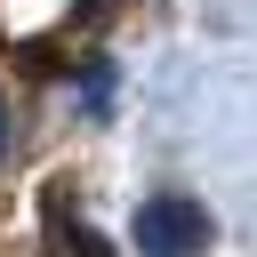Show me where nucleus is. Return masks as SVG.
I'll return each instance as SVG.
<instances>
[{
	"instance_id": "obj_2",
	"label": "nucleus",
	"mask_w": 257,
	"mask_h": 257,
	"mask_svg": "<svg viewBox=\"0 0 257 257\" xmlns=\"http://www.w3.org/2000/svg\"><path fill=\"white\" fill-rule=\"evenodd\" d=\"M72 257H112V241H104V233H88V225H72Z\"/></svg>"
},
{
	"instance_id": "obj_3",
	"label": "nucleus",
	"mask_w": 257,
	"mask_h": 257,
	"mask_svg": "<svg viewBox=\"0 0 257 257\" xmlns=\"http://www.w3.org/2000/svg\"><path fill=\"white\" fill-rule=\"evenodd\" d=\"M0 137H8V128H0Z\"/></svg>"
},
{
	"instance_id": "obj_1",
	"label": "nucleus",
	"mask_w": 257,
	"mask_h": 257,
	"mask_svg": "<svg viewBox=\"0 0 257 257\" xmlns=\"http://www.w3.org/2000/svg\"><path fill=\"white\" fill-rule=\"evenodd\" d=\"M209 241H217V217L193 193H145L137 217H128V249L137 257H201Z\"/></svg>"
}]
</instances>
